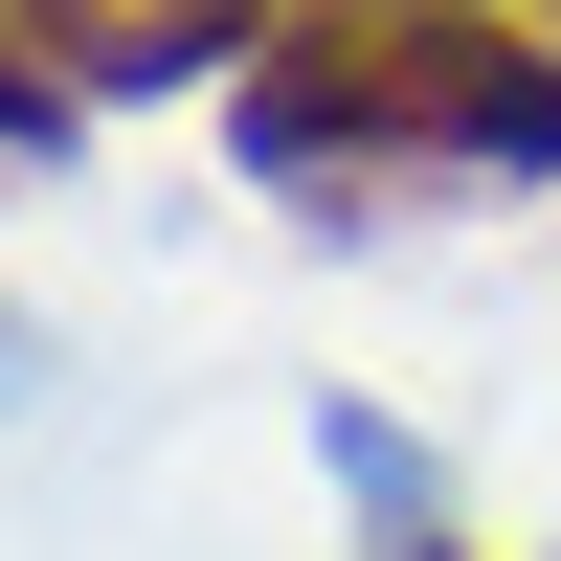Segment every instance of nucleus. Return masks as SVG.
<instances>
[{
    "label": "nucleus",
    "mask_w": 561,
    "mask_h": 561,
    "mask_svg": "<svg viewBox=\"0 0 561 561\" xmlns=\"http://www.w3.org/2000/svg\"><path fill=\"white\" fill-rule=\"evenodd\" d=\"M293 23V0H23V45L68 90H135V68H248V45Z\"/></svg>",
    "instance_id": "2"
},
{
    "label": "nucleus",
    "mask_w": 561,
    "mask_h": 561,
    "mask_svg": "<svg viewBox=\"0 0 561 561\" xmlns=\"http://www.w3.org/2000/svg\"><path fill=\"white\" fill-rule=\"evenodd\" d=\"M0 135H68V68L23 45V0H0Z\"/></svg>",
    "instance_id": "3"
},
{
    "label": "nucleus",
    "mask_w": 561,
    "mask_h": 561,
    "mask_svg": "<svg viewBox=\"0 0 561 561\" xmlns=\"http://www.w3.org/2000/svg\"><path fill=\"white\" fill-rule=\"evenodd\" d=\"M248 158L293 180H561V0H293L225 68Z\"/></svg>",
    "instance_id": "1"
}]
</instances>
